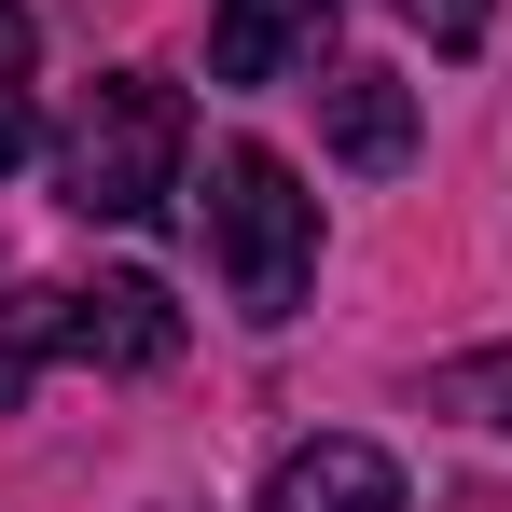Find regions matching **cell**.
Wrapping results in <instances>:
<instances>
[{
    "label": "cell",
    "mask_w": 512,
    "mask_h": 512,
    "mask_svg": "<svg viewBox=\"0 0 512 512\" xmlns=\"http://www.w3.org/2000/svg\"><path fill=\"white\" fill-rule=\"evenodd\" d=\"M194 222H208V250H222V291H236V319H305V277H319V194L277 167L263 139L236 153H208V194H194Z\"/></svg>",
    "instance_id": "6da1fadb"
},
{
    "label": "cell",
    "mask_w": 512,
    "mask_h": 512,
    "mask_svg": "<svg viewBox=\"0 0 512 512\" xmlns=\"http://www.w3.org/2000/svg\"><path fill=\"white\" fill-rule=\"evenodd\" d=\"M180 153H194L180 84L167 70H111V84L70 111V139H56V194H70L84 222H153L180 194Z\"/></svg>",
    "instance_id": "7a4b0ae2"
},
{
    "label": "cell",
    "mask_w": 512,
    "mask_h": 512,
    "mask_svg": "<svg viewBox=\"0 0 512 512\" xmlns=\"http://www.w3.org/2000/svg\"><path fill=\"white\" fill-rule=\"evenodd\" d=\"M263 512H402V471H388V443L319 429V443H291L263 471Z\"/></svg>",
    "instance_id": "3957f363"
},
{
    "label": "cell",
    "mask_w": 512,
    "mask_h": 512,
    "mask_svg": "<svg viewBox=\"0 0 512 512\" xmlns=\"http://www.w3.org/2000/svg\"><path fill=\"white\" fill-rule=\"evenodd\" d=\"M70 360L167 374V360H180V305H167V277H97V291H70Z\"/></svg>",
    "instance_id": "277c9868"
},
{
    "label": "cell",
    "mask_w": 512,
    "mask_h": 512,
    "mask_svg": "<svg viewBox=\"0 0 512 512\" xmlns=\"http://www.w3.org/2000/svg\"><path fill=\"white\" fill-rule=\"evenodd\" d=\"M319 42H333V0H222L208 14V70L222 84H291Z\"/></svg>",
    "instance_id": "5b68a950"
},
{
    "label": "cell",
    "mask_w": 512,
    "mask_h": 512,
    "mask_svg": "<svg viewBox=\"0 0 512 512\" xmlns=\"http://www.w3.org/2000/svg\"><path fill=\"white\" fill-rule=\"evenodd\" d=\"M319 139H333L360 180L416 167V84H402V70H333V84H319Z\"/></svg>",
    "instance_id": "8992f818"
},
{
    "label": "cell",
    "mask_w": 512,
    "mask_h": 512,
    "mask_svg": "<svg viewBox=\"0 0 512 512\" xmlns=\"http://www.w3.org/2000/svg\"><path fill=\"white\" fill-rule=\"evenodd\" d=\"M56 346H70V291H14V305H0V416L28 402V374H42Z\"/></svg>",
    "instance_id": "52a82bcc"
},
{
    "label": "cell",
    "mask_w": 512,
    "mask_h": 512,
    "mask_svg": "<svg viewBox=\"0 0 512 512\" xmlns=\"http://www.w3.org/2000/svg\"><path fill=\"white\" fill-rule=\"evenodd\" d=\"M402 28H429V56H471L485 42V0H388Z\"/></svg>",
    "instance_id": "ba28073f"
},
{
    "label": "cell",
    "mask_w": 512,
    "mask_h": 512,
    "mask_svg": "<svg viewBox=\"0 0 512 512\" xmlns=\"http://www.w3.org/2000/svg\"><path fill=\"white\" fill-rule=\"evenodd\" d=\"M28 139H42V125H28V97H14V84H0V180H14V167H28Z\"/></svg>",
    "instance_id": "9c48e42d"
},
{
    "label": "cell",
    "mask_w": 512,
    "mask_h": 512,
    "mask_svg": "<svg viewBox=\"0 0 512 512\" xmlns=\"http://www.w3.org/2000/svg\"><path fill=\"white\" fill-rule=\"evenodd\" d=\"M0 84H28V0H0Z\"/></svg>",
    "instance_id": "30bf717a"
}]
</instances>
